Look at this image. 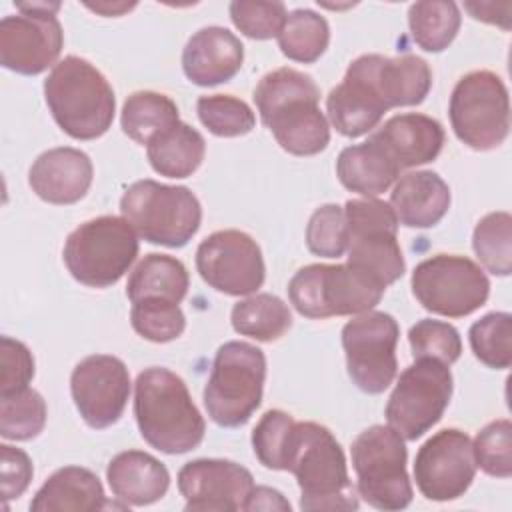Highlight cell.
<instances>
[{"label": "cell", "mask_w": 512, "mask_h": 512, "mask_svg": "<svg viewBox=\"0 0 512 512\" xmlns=\"http://www.w3.org/2000/svg\"><path fill=\"white\" fill-rule=\"evenodd\" d=\"M468 340L474 356L488 368L506 370L512 364V316L490 312L470 326Z\"/></svg>", "instance_id": "obj_37"}, {"label": "cell", "mask_w": 512, "mask_h": 512, "mask_svg": "<svg viewBox=\"0 0 512 512\" xmlns=\"http://www.w3.org/2000/svg\"><path fill=\"white\" fill-rule=\"evenodd\" d=\"M0 394H10L22 388H28L34 378V358L26 344L10 336L0 338Z\"/></svg>", "instance_id": "obj_45"}, {"label": "cell", "mask_w": 512, "mask_h": 512, "mask_svg": "<svg viewBox=\"0 0 512 512\" xmlns=\"http://www.w3.org/2000/svg\"><path fill=\"white\" fill-rule=\"evenodd\" d=\"M94 178V166L86 152L70 146L42 152L30 166L28 184L48 204L66 206L86 196Z\"/></svg>", "instance_id": "obj_21"}, {"label": "cell", "mask_w": 512, "mask_h": 512, "mask_svg": "<svg viewBox=\"0 0 512 512\" xmlns=\"http://www.w3.org/2000/svg\"><path fill=\"white\" fill-rule=\"evenodd\" d=\"M120 212L140 238L168 248L186 246L202 222V206L190 188L148 178L124 190Z\"/></svg>", "instance_id": "obj_5"}, {"label": "cell", "mask_w": 512, "mask_h": 512, "mask_svg": "<svg viewBox=\"0 0 512 512\" xmlns=\"http://www.w3.org/2000/svg\"><path fill=\"white\" fill-rule=\"evenodd\" d=\"M244 62V46L222 26H206L190 36L182 50V70L196 86H216L234 78Z\"/></svg>", "instance_id": "obj_22"}, {"label": "cell", "mask_w": 512, "mask_h": 512, "mask_svg": "<svg viewBox=\"0 0 512 512\" xmlns=\"http://www.w3.org/2000/svg\"><path fill=\"white\" fill-rule=\"evenodd\" d=\"M90 10H94V12H100V14H104V16H118V14H122V12H126V10H132L136 4H118V6H110V4H86Z\"/></svg>", "instance_id": "obj_48"}, {"label": "cell", "mask_w": 512, "mask_h": 512, "mask_svg": "<svg viewBox=\"0 0 512 512\" xmlns=\"http://www.w3.org/2000/svg\"><path fill=\"white\" fill-rule=\"evenodd\" d=\"M206 154L202 134L186 122H178L168 130L156 134L146 144V156L154 172L166 178L192 176Z\"/></svg>", "instance_id": "obj_30"}, {"label": "cell", "mask_w": 512, "mask_h": 512, "mask_svg": "<svg viewBox=\"0 0 512 512\" xmlns=\"http://www.w3.org/2000/svg\"><path fill=\"white\" fill-rule=\"evenodd\" d=\"M254 102L282 150L314 156L328 146L330 126L318 106L320 90L312 76L288 66L276 68L260 78Z\"/></svg>", "instance_id": "obj_1"}, {"label": "cell", "mask_w": 512, "mask_h": 512, "mask_svg": "<svg viewBox=\"0 0 512 512\" xmlns=\"http://www.w3.org/2000/svg\"><path fill=\"white\" fill-rule=\"evenodd\" d=\"M290 502L282 496V492L274 490V488H268V486H254L250 496L246 498L244 502V508L246 512H252V510H284V512H290Z\"/></svg>", "instance_id": "obj_47"}, {"label": "cell", "mask_w": 512, "mask_h": 512, "mask_svg": "<svg viewBox=\"0 0 512 512\" xmlns=\"http://www.w3.org/2000/svg\"><path fill=\"white\" fill-rule=\"evenodd\" d=\"M44 98L54 122L74 140H94L108 132L116 98L106 76L80 56L54 64L44 80Z\"/></svg>", "instance_id": "obj_4"}, {"label": "cell", "mask_w": 512, "mask_h": 512, "mask_svg": "<svg viewBox=\"0 0 512 512\" xmlns=\"http://www.w3.org/2000/svg\"><path fill=\"white\" fill-rule=\"evenodd\" d=\"M266 378L264 352L240 340L224 342L214 356L204 386L208 416L222 428H236L250 420L262 402Z\"/></svg>", "instance_id": "obj_6"}, {"label": "cell", "mask_w": 512, "mask_h": 512, "mask_svg": "<svg viewBox=\"0 0 512 512\" xmlns=\"http://www.w3.org/2000/svg\"><path fill=\"white\" fill-rule=\"evenodd\" d=\"M452 372L432 358H416L400 374L388 404L386 420L404 440L424 436L442 416L452 398Z\"/></svg>", "instance_id": "obj_13"}, {"label": "cell", "mask_w": 512, "mask_h": 512, "mask_svg": "<svg viewBox=\"0 0 512 512\" xmlns=\"http://www.w3.org/2000/svg\"><path fill=\"white\" fill-rule=\"evenodd\" d=\"M390 206L398 224L408 228H430L438 224L450 208V188L432 170L402 174L392 188Z\"/></svg>", "instance_id": "obj_24"}, {"label": "cell", "mask_w": 512, "mask_h": 512, "mask_svg": "<svg viewBox=\"0 0 512 512\" xmlns=\"http://www.w3.org/2000/svg\"><path fill=\"white\" fill-rule=\"evenodd\" d=\"M2 454V494L6 500L20 498L30 486L34 468L30 456L10 444L0 446Z\"/></svg>", "instance_id": "obj_46"}, {"label": "cell", "mask_w": 512, "mask_h": 512, "mask_svg": "<svg viewBox=\"0 0 512 512\" xmlns=\"http://www.w3.org/2000/svg\"><path fill=\"white\" fill-rule=\"evenodd\" d=\"M476 476L472 440L458 428L432 434L414 460V480L420 494L434 502L464 496Z\"/></svg>", "instance_id": "obj_17"}, {"label": "cell", "mask_w": 512, "mask_h": 512, "mask_svg": "<svg viewBox=\"0 0 512 512\" xmlns=\"http://www.w3.org/2000/svg\"><path fill=\"white\" fill-rule=\"evenodd\" d=\"M412 294L432 314L462 318L486 304L490 280L470 258L458 254H436L412 272Z\"/></svg>", "instance_id": "obj_12"}, {"label": "cell", "mask_w": 512, "mask_h": 512, "mask_svg": "<svg viewBox=\"0 0 512 512\" xmlns=\"http://www.w3.org/2000/svg\"><path fill=\"white\" fill-rule=\"evenodd\" d=\"M200 122L220 138H236L248 134L256 126L252 108L232 94H206L196 102Z\"/></svg>", "instance_id": "obj_38"}, {"label": "cell", "mask_w": 512, "mask_h": 512, "mask_svg": "<svg viewBox=\"0 0 512 512\" xmlns=\"http://www.w3.org/2000/svg\"><path fill=\"white\" fill-rule=\"evenodd\" d=\"M196 270L214 290L228 296L254 294L266 276L262 250L242 230H218L206 236L196 250Z\"/></svg>", "instance_id": "obj_16"}, {"label": "cell", "mask_w": 512, "mask_h": 512, "mask_svg": "<svg viewBox=\"0 0 512 512\" xmlns=\"http://www.w3.org/2000/svg\"><path fill=\"white\" fill-rule=\"evenodd\" d=\"M476 468L494 478L512 474V424L508 418L486 424L472 442Z\"/></svg>", "instance_id": "obj_41"}, {"label": "cell", "mask_w": 512, "mask_h": 512, "mask_svg": "<svg viewBox=\"0 0 512 512\" xmlns=\"http://www.w3.org/2000/svg\"><path fill=\"white\" fill-rule=\"evenodd\" d=\"M294 422L284 410H268L260 416L252 430V448L262 466L282 470V458Z\"/></svg>", "instance_id": "obj_44"}, {"label": "cell", "mask_w": 512, "mask_h": 512, "mask_svg": "<svg viewBox=\"0 0 512 512\" xmlns=\"http://www.w3.org/2000/svg\"><path fill=\"white\" fill-rule=\"evenodd\" d=\"M370 138L382 146L400 170H404L428 164L440 154L444 146V128L438 120L426 114L408 112L386 120Z\"/></svg>", "instance_id": "obj_23"}, {"label": "cell", "mask_w": 512, "mask_h": 512, "mask_svg": "<svg viewBox=\"0 0 512 512\" xmlns=\"http://www.w3.org/2000/svg\"><path fill=\"white\" fill-rule=\"evenodd\" d=\"M460 8L448 0L414 2L408 8L412 40L426 52H442L460 30Z\"/></svg>", "instance_id": "obj_33"}, {"label": "cell", "mask_w": 512, "mask_h": 512, "mask_svg": "<svg viewBox=\"0 0 512 512\" xmlns=\"http://www.w3.org/2000/svg\"><path fill=\"white\" fill-rule=\"evenodd\" d=\"M306 246L322 258H338L346 252L348 226L342 206L324 204L312 212L306 226Z\"/></svg>", "instance_id": "obj_42"}, {"label": "cell", "mask_w": 512, "mask_h": 512, "mask_svg": "<svg viewBox=\"0 0 512 512\" xmlns=\"http://www.w3.org/2000/svg\"><path fill=\"white\" fill-rule=\"evenodd\" d=\"M472 248L488 272L508 276L512 272V216L500 210L480 218L472 234Z\"/></svg>", "instance_id": "obj_35"}, {"label": "cell", "mask_w": 512, "mask_h": 512, "mask_svg": "<svg viewBox=\"0 0 512 512\" xmlns=\"http://www.w3.org/2000/svg\"><path fill=\"white\" fill-rule=\"evenodd\" d=\"M130 322L142 338L158 344L176 340L186 328V318L180 304L164 300L134 302Z\"/></svg>", "instance_id": "obj_39"}, {"label": "cell", "mask_w": 512, "mask_h": 512, "mask_svg": "<svg viewBox=\"0 0 512 512\" xmlns=\"http://www.w3.org/2000/svg\"><path fill=\"white\" fill-rule=\"evenodd\" d=\"M330 124L348 138H358L378 126L386 108L358 78L344 74V80L334 86L326 98Z\"/></svg>", "instance_id": "obj_28"}, {"label": "cell", "mask_w": 512, "mask_h": 512, "mask_svg": "<svg viewBox=\"0 0 512 512\" xmlns=\"http://www.w3.org/2000/svg\"><path fill=\"white\" fill-rule=\"evenodd\" d=\"M386 288L350 264H308L288 282V298L298 314L322 320L372 310Z\"/></svg>", "instance_id": "obj_8"}, {"label": "cell", "mask_w": 512, "mask_h": 512, "mask_svg": "<svg viewBox=\"0 0 512 512\" xmlns=\"http://www.w3.org/2000/svg\"><path fill=\"white\" fill-rule=\"evenodd\" d=\"M232 24L248 38L270 40L278 38L288 16L282 2L262 0H234L228 6Z\"/></svg>", "instance_id": "obj_43"}, {"label": "cell", "mask_w": 512, "mask_h": 512, "mask_svg": "<svg viewBox=\"0 0 512 512\" xmlns=\"http://www.w3.org/2000/svg\"><path fill=\"white\" fill-rule=\"evenodd\" d=\"M252 488L250 470L232 460L198 458L178 472V490L192 512L242 510Z\"/></svg>", "instance_id": "obj_19"}, {"label": "cell", "mask_w": 512, "mask_h": 512, "mask_svg": "<svg viewBox=\"0 0 512 512\" xmlns=\"http://www.w3.org/2000/svg\"><path fill=\"white\" fill-rule=\"evenodd\" d=\"M18 14L0 22V64L24 76H36L52 66L64 46L56 18L60 2H18Z\"/></svg>", "instance_id": "obj_14"}, {"label": "cell", "mask_w": 512, "mask_h": 512, "mask_svg": "<svg viewBox=\"0 0 512 512\" xmlns=\"http://www.w3.org/2000/svg\"><path fill=\"white\" fill-rule=\"evenodd\" d=\"M400 328L394 316L378 310L356 314L342 328V348L352 382L366 394L384 392L398 370Z\"/></svg>", "instance_id": "obj_15"}, {"label": "cell", "mask_w": 512, "mask_h": 512, "mask_svg": "<svg viewBox=\"0 0 512 512\" xmlns=\"http://www.w3.org/2000/svg\"><path fill=\"white\" fill-rule=\"evenodd\" d=\"M178 106L172 98L152 90H140L126 98L120 114L124 134L138 142L148 144L156 134L178 124Z\"/></svg>", "instance_id": "obj_32"}, {"label": "cell", "mask_w": 512, "mask_h": 512, "mask_svg": "<svg viewBox=\"0 0 512 512\" xmlns=\"http://www.w3.org/2000/svg\"><path fill=\"white\" fill-rule=\"evenodd\" d=\"M400 172L402 170L372 138L362 144L346 146L336 160V174L342 186L364 198H376L386 192Z\"/></svg>", "instance_id": "obj_27"}, {"label": "cell", "mask_w": 512, "mask_h": 512, "mask_svg": "<svg viewBox=\"0 0 512 512\" xmlns=\"http://www.w3.org/2000/svg\"><path fill=\"white\" fill-rule=\"evenodd\" d=\"M348 226V262L382 288L396 282L404 270L398 244V220L392 206L378 198H352L344 204Z\"/></svg>", "instance_id": "obj_10"}, {"label": "cell", "mask_w": 512, "mask_h": 512, "mask_svg": "<svg viewBox=\"0 0 512 512\" xmlns=\"http://www.w3.org/2000/svg\"><path fill=\"white\" fill-rule=\"evenodd\" d=\"M46 424V402L34 388L0 394V434L6 440H32Z\"/></svg>", "instance_id": "obj_36"}, {"label": "cell", "mask_w": 512, "mask_h": 512, "mask_svg": "<svg viewBox=\"0 0 512 512\" xmlns=\"http://www.w3.org/2000/svg\"><path fill=\"white\" fill-rule=\"evenodd\" d=\"M330 42V26L326 18L314 10L298 8L288 12L278 34L282 54L294 62H316Z\"/></svg>", "instance_id": "obj_34"}, {"label": "cell", "mask_w": 512, "mask_h": 512, "mask_svg": "<svg viewBox=\"0 0 512 512\" xmlns=\"http://www.w3.org/2000/svg\"><path fill=\"white\" fill-rule=\"evenodd\" d=\"M188 270L170 254H146L128 276V300H164L180 304L188 292Z\"/></svg>", "instance_id": "obj_29"}, {"label": "cell", "mask_w": 512, "mask_h": 512, "mask_svg": "<svg viewBox=\"0 0 512 512\" xmlns=\"http://www.w3.org/2000/svg\"><path fill=\"white\" fill-rule=\"evenodd\" d=\"M70 392L76 410L90 428H108L120 420L128 404V368L110 354L86 356L70 374Z\"/></svg>", "instance_id": "obj_18"}, {"label": "cell", "mask_w": 512, "mask_h": 512, "mask_svg": "<svg viewBox=\"0 0 512 512\" xmlns=\"http://www.w3.org/2000/svg\"><path fill=\"white\" fill-rule=\"evenodd\" d=\"M358 496L378 510H404L412 502L404 438L390 426L374 424L350 448Z\"/></svg>", "instance_id": "obj_9"}, {"label": "cell", "mask_w": 512, "mask_h": 512, "mask_svg": "<svg viewBox=\"0 0 512 512\" xmlns=\"http://www.w3.org/2000/svg\"><path fill=\"white\" fill-rule=\"evenodd\" d=\"M230 320L232 328L240 336H248L258 342L278 340L292 326V314L288 304L268 292L252 294L236 302L230 312Z\"/></svg>", "instance_id": "obj_31"}, {"label": "cell", "mask_w": 512, "mask_h": 512, "mask_svg": "<svg viewBox=\"0 0 512 512\" xmlns=\"http://www.w3.org/2000/svg\"><path fill=\"white\" fill-rule=\"evenodd\" d=\"M408 342H410L414 360L432 358L450 366L462 354V340L458 330L452 324L442 320H432V318L418 320L408 330Z\"/></svg>", "instance_id": "obj_40"}, {"label": "cell", "mask_w": 512, "mask_h": 512, "mask_svg": "<svg viewBox=\"0 0 512 512\" xmlns=\"http://www.w3.org/2000/svg\"><path fill=\"white\" fill-rule=\"evenodd\" d=\"M134 416L140 436L164 454L194 450L206 432V422L184 380L162 366H152L138 374Z\"/></svg>", "instance_id": "obj_3"}, {"label": "cell", "mask_w": 512, "mask_h": 512, "mask_svg": "<svg viewBox=\"0 0 512 512\" xmlns=\"http://www.w3.org/2000/svg\"><path fill=\"white\" fill-rule=\"evenodd\" d=\"M282 470L296 476L300 508L304 512L358 508L344 450L326 426L318 422H294L284 450Z\"/></svg>", "instance_id": "obj_2"}, {"label": "cell", "mask_w": 512, "mask_h": 512, "mask_svg": "<svg viewBox=\"0 0 512 512\" xmlns=\"http://www.w3.org/2000/svg\"><path fill=\"white\" fill-rule=\"evenodd\" d=\"M450 124L472 150L498 148L510 130V98L502 78L490 70L464 74L450 96Z\"/></svg>", "instance_id": "obj_11"}, {"label": "cell", "mask_w": 512, "mask_h": 512, "mask_svg": "<svg viewBox=\"0 0 512 512\" xmlns=\"http://www.w3.org/2000/svg\"><path fill=\"white\" fill-rule=\"evenodd\" d=\"M112 494L126 506H148L158 502L170 486L168 468L148 452L126 450L116 454L106 468Z\"/></svg>", "instance_id": "obj_25"}, {"label": "cell", "mask_w": 512, "mask_h": 512, "mask_svg": "<svg viewBox=\"0 0 512 512\" xmlns=\"http://www.w3.org/2000/svg\"><path fill=\"white\" fill-rule=\"evenodd\" d=\"M346 74L362 80L386 110L396 106H416L424 102L432 88L428 62L414 54L396 58L362 54L348 66Z\"/></svg>", "instance_id": "obj_20"}, {"label": "cell", "mask_w": 512, "mask_h": 512, "mask_svg": "<svg viewBox=\"0 0 512 512\" xmlns=\"http://www.w3.org/2000/svg\"><path fill=\"white\" fill-rule=\"evenodd\" d=\"M106 506L102 482L92 470L82 466L56 470L30 502L32 512H90Z\"/></svg>", "instance_id": "obj_26"}, {"label": "cell", "mask_w": 512, "mask_h": 512, "mask_svg": "<svg viewBox=\"0 0 512 512\" xmlns=\"http://www.w3.org/2000/svg\"><path fill=\"white\" fill-rule=\"evenodd\" d=\"M138 256V234L120 216H98L66 238L62 258L70 276L90 288L116 284Z\"/></svg>", "instance_id": "obj_7"}]
</instances>
